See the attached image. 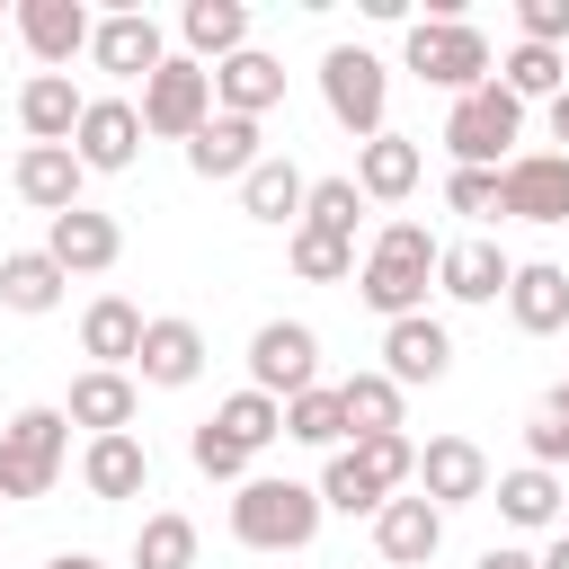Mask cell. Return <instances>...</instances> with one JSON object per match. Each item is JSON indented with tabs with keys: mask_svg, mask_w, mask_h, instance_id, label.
Returning a JSON list of instances; mask_svg holds the SVG:
<instances>
[{
	"mask_svg": "<svg viewBox=\"0 0 569 569\" xmlns=\"http://www.w3.org/2000/svg\"><path fill=\"white\" fill-rule=\"evenodd\" d=\"M204 427H213V436H222L231 453H249V462H258V453H267V445L284 436V400H267V391H231V400H222V409H213Z\"/></svg>",
	"mask_w": 569,
	"mask_h": 569,
	"instance_id": "4dcf8cb0",
	"label": "cell"
},
{
	"mask_svg": "<svg viewBox=\"0 0 569 569\" xmlns=\"http://www.w3.org/2000/svg\"><path fill=\"white\" fill-rule=\"evenodd\" d=\"M525 133V98L507 89V80H480L471 98H453V116H445V151H453V169H507V142Z\"/></svg>",
	"mask_w": 569,
	"mask_h": 569,
	"instance_id": "5b68a950",
	"label": "cell"
},
{
	"mask_svg": "<svg viewBox=\"0 0 569 569\" xmlns=\"http://www.w3.org/2000/svg\"><path fill=\"white\" fill-rule=\"evenodd\" d=\"M542 569H569V533H551V551H533Z\"/></svg>",
	"mask_w": 569,
	"mask_h": 569,
	"instance_id": "7dc6e473",
	"label": "cell"
},
{
	"mask_svg": "<svg viewBox=\"0 0 569 569\" xmlns=\"http://www.w3.org/2000/svg\"><path fill=\"white\" fill-rule=\"evenodd\" d=\"M133 569H196V516H178V507L142 516V533H133Z\"/></svg>",
	"mask_w": 569,
	"mask_h": 569,
	"instance_id": "e575fe53",
	"label": "cell"
},
{
	"mask_svg": "<svg viewBox=\"0 0 569 569\" xmlns=\"http://www.w3.org/2000/svg\"><path fill=\"white\" fill-rule=\"evenodd\" d=\"M142 311L124 302V293H98L89 311H80V356L98 365V373H133V356H142Z\"/></svg>",
	"mask_w": 569,
	"mask_h": 569,
	"instance_id": "d6986e66",
	"label": "cell"
},
{
	"mask_svg": "<svg viewBox=\"0 0 569 569\" xmlns=\"http://www.w3.org/2000/svg\"><path fill=\"white\" fill-rule=\"evenodd\" d=\"M204 124H213V71L187 62V53H169V62L142 80V133H160V142H196Z\"/></svg>",
	"mask_w": 569,
	"mask_h": 569,
	"instance_id": "52a82bcc",
	"label": "cell"
},
{
	"mask_svg": "<svg viewBox=\"0 0 569 569\" xmlns=\"http://www.w3.org/2000/svg\"><path fill=\"white\" fill-rule=\"evenodd\" d=\"M400 62H409L427 89H453V98H471L480 80H498V71H489V36H480L471 18H418L409 44H400Z\"/></svg>",
	"mask_w": 569,
	"mask_h": 569,
	"instance_id": "277c9868",
	"label": "cell"
},
{
	"mask_svg": "<svg viewBox=\"0 0 569 569\" xmlns=\"http://www.w3.org/2000/svg\"><path fill=\"white\" fill-rule=\"evenodd\" d=\"M445 204L471 213V222H489V213H498V169H453V178H445Z\"/></svg>",
	"mask_w": 569,
	"mask_h": 569,
	"instance_id": "60d3db41",
	"label": "cell"
},
{
	"mask_svg": "<svg viewBox=\"0 0 569 569\" xmlns=\"http://www.w3.org/2000/svg\"><path fill=\"white\" fill-rule=\"evenodd\" d=\"M80 178H89V169H80V151H71V142H27V151H18V169H9V187H18L44 222L80 204Z\"/></svg>",
	"mask_w": 569,
	"mask_h": 569,
	"instance_id": "2e32d148",
	"label": "cell"
},
{
	"mask_svg": "<svg viewBox=\"0 0 569 569\" xmlns=\"http://www.w3.org/2000/svg\"><path fill=\"white\" fill-rule=\"evenodd\" d=\"M320 489L311 480H276V471H249L240 480V498H231V533L249 542V551H302L311 533H320Z\"/></svg>",
	"mask_w": 569,
	"mask_h": 569,
	"instance_id": "7a4b0ae2",
	"label": "cell"
},
{
	"mask_svg": "<svg viewBox=\"0 0 569 569\" xmlns=\"http://www.w3.org/2000/svg\"><path fill=\"white\" fill-rule=\"evenodd\" d=\"M347 453H356V471H365V480H373L382 498L418 489V445H409V436H356Z\"/></svg>",
	"mask_w": 569,
	"mask_h": 569,
	"instance_id": "8d00e7d4",
	"label": "cell"
},
{
	"mask_svg": "<svg viewBox=\"0 0 569 569\" xmlns=\"http://www.w3.org/2000/svg\"><path fill=\"white\" fill-rule=\"evenodd\" d=\"M418 169H427V151H418L409 133H373V142L356 151V187H365V204H400V196L418 187Z\"/></svg>",
	"mask_w": 569,
	"mask_h": 569,
	"instance_id": "f1b7e54d",
	"label": "cell"
},
{
	"mask_svg": "<svg viewBox=\"0 0 569 569\" xmlns=\"http://www.w3.org/2000/svg\"><path fill=\"white\" fill-rule=\"evenodd\" d=\"M44 569H107V560H98V551H53Z\"/></svg>",
	"mask_w": 569,
	"mask_h": 569,
	"instance_id": "bcb514c9",
	"label": "cell"
},
{
	"mask_svg": "<svg viewBox=\"0 0 569 569\" xmlns=\"http://www.w3.org/2000/svg\"><path fill=\"white\" fill-rule=\"evenodd\" d=\"M44 258H53L62 276H107V267L124 258V231H116V213L71 204V213H53V222H44Z\"/></svg>",
	"mask_w": 569,
	"mask_h": 569,
	"instance_id": "8fae6325",
	"label": "cell"
},
{
	"mask_svg": "<svg viewBox=\"0 0 569 569\" xmlns=\"http://www.w3.org/2000/svg\"><path fill=\"white\" fill-rule=\"evenodd\" d=\"M284 436L293 445H320V453H347V400H338V382L284 400Z\"/></svg>",
	"mask_w": 569,
	"mask_h": 569,
	"instance_id": "836d02e7",
	"label": "cell"
},
{
	"mask_svg": "<svg viewBox=\"0 0 569 569\" xmlns=\"http://www.w3.org/2000/svg\"><path fill=\"white\" fill-rule=\"evenodd\" d=\"M471 569H542V560H533V551H516V542H489Z\"/></svg>",
	"mask_w": 569,
	"mask_h": 569,
	"instance_id": "7bdbcfd3",
	"label": "cell"
},
{
	"mask_svg": "<svg viewBox=\"0 0 569 569\" xmlns=\"http://www.w3.org/2000/svg\"><path fill=\"white\" fill-rule=\"evenodd\" d=\"M498 213H516V222H569V160L560 151H507Z\"/></svg>",
	"mask_w": 569,
	"mask_h": 569,
	"instance_id": "9c48e42d",
	"label": "cell"
},
{
	"mask_svg": "<svg viewBox=\"0 0 569 569\" xmlns=\"http://www.w3.org/2000/svg\"><path fill=\"white\" fill-rule=\"evenodd\" d=\"M133 409H142V382H133V373H98V365H89V373L71 382V400H62V418L89 427V436H124Z\"/></svg>",
	"mask_w": 569,
	"mask_h": 569,
	"instance_id": "484cf974",
	"label": "cell"
},
{
	"mask_svg": "<svg viewBox=\"0 0 569 569\" xmlns=\"http://www.w3.org/2000/svg\"><path fill=\"white\" fill-rule=\"evenodd\" d=\"M302 204H311V178H302L284 151H267V160L240 178V213H249V222H284V231H302Z\"/></svg>",
	"mask_w": 569,
	"mask_h": 569,
	"instance_id": "d4e9b609",
	"label": "cell"
},
{
	"mask_svg": "<svg viewBox=\"0 0 569 569\" xmlns=\"http://www.w3.org/2000/svg\"><path fill=\"white\" fill-rule=\"evenodd\" d=\"M213 107L222 116H267V107H284V62L276 53H231V62H213Z\"/></svg>",
	"mask_w": 569,
	"mask_h": 569,
	"instance_id": "cb8c5ba5",
	"label": "cell"
},
{
	"mask_svg": "<svg viewBox=\"0 0 569 569\" xmlns=\"http://www.w3.org/2000/svg\"><path fill=\"white\" fill-rule=\"evenodd\" d=\"M71 151H80V169H107V178L133 169V151H142V107H133V98H89Z\"/></svg>",
	"mask_w": 569,
	"mask_h": 569,
	"instance_id": "9a60e30c",
	"label": "cell"
},
{
	"mask_svg": "<svg viewBox=\"0 0 569 569\" xmlns=\"http://www.w3.org/2000/svg\"><path fill=\"white\" fill-rule=\"evenodd\" d=\"M507 320H516L525 338H551V329H569V267H551V258H525V267H516V284H507Z\"/></svg>",
	"mask_w": 569,
	"mask_h": 569,
	"instance_id": "603a6c76",
	"label": "cell"
},
{
	"mask_svg": "<svg viewBox=\"0 0 569 569\" xmlns=\"http://www.w3.org/2000/svg\"><path fill=\"white\" fill-rule=\"evenodd\" d=\"M373 551L391 560V569H427L436 551H445V507H427V498H391L382 516H373Z\"/></svg>",
	"mask_w": 569,
	"mask_h": 569,
	"instance_id": "ac0fdd59",
	"label": "cell"
},
{
	"mask_svg": "<svg viewBox=\"0 0 569 569\" xmlns=\"http://www.w3.org/2000/svg\"><path fill=\"white\" fill-rule=\"evenodd\" d=\"M133 373H142V382H160V391H187V382L204 373V329H196V320H178V311H169V320H151V329H142Z\"/></svg>",
	"mask_w": 569,
	"mask_h": 569,
	"instance_id": "7402d4cb",
	"label": "cell"
},
{
	"mask_svg": "<svg viewBox=\"0 0 569 569\" xmlns=\"http://www.w3.org/2000/svg\"><path fill=\"white\" fill-rule=\"evenodd\" d=\"M258 160H267L258 116H222V107H213V124L187 142V169H196V178H249Z\"/></svg>",
	"mask_w": 569,
	"mask_h": 569,
	"instance_id": "ffe728a7",
	"label": "cell"
},
{
	"mask_svg": "<svg viewBox=\"0 0 569 569\" xmlns=\"http://www.w3.org/2000/svg\"><path fill=\"white\" fill-rule=\"evenodd\" d=\"M320 98H329V116H338L356 142L391 133V124H382V107H391V71H382V53H365V44H329V53H320Z\"/></svg>",
	"mask_w": 569,
	"mask_h": 569,
	"instance_id": "8992f818",
	"label": "cell"
},
{
	"mask_svg": "<svg viewBox=\"0 0 569 569\" xmlns=\"http://www.w3.org/2000/svg\"><path fill=\"white\" fill-rule=\"evenodd\" d=\"M338 400H347V436H400V382L391 373H347Z\"/></svg>",
	"mask_w": 569,
	"mask_h": 569,
	"instance_id": "d6a6232c",
	"label": "cell"
},
{
	"mask_svg": "<svg viewBox=\"0 0 569 569\" xmlns=\"http://www.w3.org/2000/svg\"><path fill=\"white\" fill-rule=\"evenodd\" d=\"M62 462H71V418L62 409L36 400L0 427V498H44L62 480Z\"/></svg>",
	"mask_w": 569,
	"mask_h": 569,
	"instance_id": "3957f363",
	"label": "cell"
},
{
	"mask_svg": "<svg viewBox=\"0 0 569 569\" xmlns=\"http://www.w3.org/2000/svg\"><path fill=\"white\" fill-rule=\"evenodd\" d=\"M18 36H27V53H36L44 71H71V53H89L98 18H89L80 0H18Z\"/></svg>",
	"mask_w": 569,
	"mask_h": 569,
	"instance_id": "5bb4252c",
	"label": "cell"
},
{
	"mask_svg": "<svg viewBox=\"0 0 569 569\" xmlns=\"http://www.w3.org/2000/svg\"><path fill=\"white\" fill-rule=\"evenodd\" d=\"M356 213H365V187H356V178H311V204H302V222H311V231L356 240Z\"/></svg>",
	"mask_w": 569,
	"mask_h": 569,
	"instance_id": "f35d334b",
	"label": "cell"
},
{
	"mask_svg": "<svg viewBox=\"0 0 569 569\" xmlns=\"http://www.w3.org/2000/svg\"><path fill=\"white\" fill-rule=\"evenodd\" d=\"M89 62H98V71H116V80H151V71L169 62L160 18H151V9H107V18H98V36H89Z\"/></svg>",
	"mask_w": 569,
	"mask_h": 569,
	"instance_id": "7c38bea8",
	"label": "cell"
},
{
	"mask_svg": "<svg viewBox=\"0 0 569 569\" xmlns=\"http://www.w3.org/2000/svg\"><path fill=\"white\" fill-rule=\"evenodd\" d=\"M489 498H498V516L507 525H525V533H542V525H560V471H542V462H516L507 480H489Z\"/></svg>",
	"mask_w": 569,
	"mask_h": 569,
	"instance_id": "f546056e",
	"label": "cell"
},
{
	"mask_svg": "<svg viewBox=\"0 0 569 569\" xmlns=\"http://www.w3.org/2000/svg\"><path fill=\"white\" fill-rule=\"evenodd\" d=\"M507 284H516V258L498 240H453L436 258V293H453V302H498Z\"/></svg>",
	"mask_w": 569,
	"mask_h": 569,
	"instance_id": "44dd1931",
	"label": "cell"
},
{
	"mask_svg": "<svg viewBox=\"0 0 569 569\" xmlns=\"http://www.w3.org/2000/svg\"><path fill=\"white\" fill-rule=\"evenodd\" d=\"M320 507H338V516H382L391 498L356 471V453H329V471H320Z\"/></svg>",
	"mask_w": 569,
	"mask_h": 569,
	"instance_id": "ab89813d",
	"label": "cell"
},
{
	"mask_svg": "<svg viewBox=\"0 0 569 569\" xmlns=\"http://www.w3.org/2000/svg\"><path fill=\"white\" fill-rule=\"evenodd\" d=\"M551 142H560V160H569V89L551 98Z\"/></svg>",
	"mask_w": 569,
	"mask_h": 569,
	"instance_id": "ee69618b",
	"label": "cell"
},
{
	"mask_svg": "<svg viewBox=\"0 0 569 569\" xmlns=\"http://www.w3.org/2000/svg\"><path fill=\"white\" fill-rule=\"evenodd\" d=\"M284 258H293V276L302 284H347L356 276V240H329V231H284Z\"/></svg>",
	"mask_w": 569,
	"mask_h": 569,
	"instance_id": "d590c367",
	"label": "cell"
},
{
	"mask_svg": "<svg viewBox=\"0 0 569 569\" xmlns=\"http://www.w3.org/2000/svg\"><path fill=\"white\" fill-rule=\"evenodd\" d=\"M80 116H89V98L71 89V71H36V80L18 89V124H27V142H71Z\"/></svg>",
	"mask_w": 569,
	"mask_h": 569,
	"instance_id": "83f0119b",
	"label": "cell"
},
{
	"mask_svg": "<svg viewBox=\"0 0 569 569\" xmlns=\"http://www.w3.org/2000/svg\"><path fill=\"white\" fill-rule=\"evenodd\" d=\"M516 27H525V44H569V0H516Z\"/></svg>",
	"mask_w": 569,
	"mask_h": 569,
	"instance_id": "b9f144b4",
	"label": "cell"
},
{
	"mask_svg": "<svg viewBox=\"0 0 569 569\" xmlns=\"http://www.w3.org/2000/svg\"><path fill=\"white\" fill-rule=\"evenodd\" d=\"M542 418H551V427H560V436H569V382H560V391H551V400H542Z\"/></svg>",
	"mask_w": 569,
	"mask_h": 569,
	"instance_id": "f6af8a7d",
	"label": "cell"
},
{
	"mask_svg": "<svg viewBox=\"0 0 569 569\" xmlns=\"http://www.w3.org/2000/svg\"><path fill=\"white\" fill-rule=\"evenodd\" d=\"M178 36H187V62H231V53H249V9L240 0H187L178 9Z\"/></svg>",
	"mask_w": 569,
	"mask_h": 569,
	"instance_id": "4316f807",
	"label": "cell"
},
{
	"mask_svg": "<svg viewBox=\"0 0 569 569\" xmlns=\"http://www.w3.org/2000/svg\"><path fill=\"white\" fill-rule=\"evenodd\" d=\"M436 258H445V240H436L427 222H382V231H373V249H365V267H356V293L382 311V329L409 320V311H427Z\"/></svg>",
	"mask_w": 569,
	"mask_h": 569,
	"instance_id": "6da1fadb",
	"label": "cell"
},
{
	"mask_svg": "<svg viewBox=\"0 0 569 569\" xmlns=\"http://www.w3.org/2000/svg\"><path fill=\"white\" fill-rule=\"evenodd\" d=\"M80 489L98 498V507H116V498H142L151 489V445L124 427V436H89V453H80Z\"/></svg>",
	"mask_w": 569,
	"mask_h": 569,
	"instance_id": "e0dca14e",
	"label": "cell"
},
{
	"mask_svg": "<svg viewBox=\"0 0 569 569\" xmlns=\"http://www.w3.org/2000/svg\"><path fill=\"white\" fill-rule=\"evenodd\" d=\"M62 284H71V276H62L44 249H9V258H0V302H9V311H27V320H36V311H53V302H62Z\"/></svg>",
	"mask_w": 569,
	"mask_h": 569,
	"instance_id": "1f68e13d",
	"label": "cell"
},
{
	"mask_svg": "<svg viewBox=\"0 0 569 569\" xmlns=\"http://www.w3.org/2000/svg\"><path fill=\"white\" fill-rule=\"evenodd\" d=\"M498 80H507L516 98H542V107H551V98L569 89V62H560L551 44H525V36H516V53L498 62Z\"/></svg>",
	"mask_w": 569,
	"mask_h": 569,
	"instance_id": "74e56055",
	"label": "cell"
},
{
	"mask_svg": "<svg viewBox=\"0 0 569 569\" xmlns=\"http://www.w3.org/2000/svg\"><path fill=\"white\" fill-rule=\"evenodd\" d=\"M418 498L427 507H471V498H489V453L471 445V436H427L418 445Z\"/></svg>",
	"mask_w": 569,
	"mask_h": 569,
	"instance_id": "30bf717a",
	"label": "cell"
},
{
	"mask_svg": "<svg viewBox=\"0 0 569 569\" xmlns=\"http://www.w3.org/2000/svg\"><path fill=\"white\" fill-rule=\"evenodd\" d=\"M249 391H267V400L320 391V329L311 320H267L249 338Z\"/></svg>",
	"mask_w": 569,
	"mask_h": 569,
	"instance_id": "ba28073f",
	"label": "cell"
},
{
	"mask_svg": "<svg viewBox=\"0 0 569 569\" xmlns=\"http://www.w3.org/2000/svg\"><path fill=\"white\" fill-rule=\"evenodd\" d=\"M445 365H453V329L436 320V311H409V320H391L382 329V373L409 391V382H445Z\"/></svg>",
	"mask_w": 569,
	"mask_h": 569,
	"instance_id": "4fadbf2b",
	"label": "cell"
}]
</instances>
